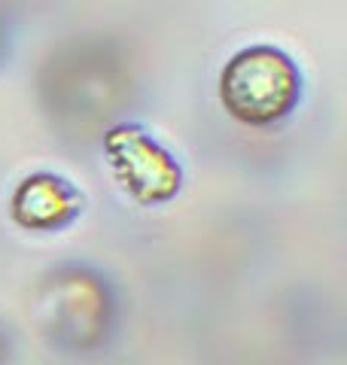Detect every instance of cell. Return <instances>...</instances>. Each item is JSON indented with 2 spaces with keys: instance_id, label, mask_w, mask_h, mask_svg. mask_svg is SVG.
<instances>
[{
  "instance_id": "obj_4",
  "label": "cell",
  "mask_w": 347,
  "mask_h": 365,
  "mask_svg": "<svg viewBox=\"0 0 347 365\" xmlns=\"http://www.w3.org/2000/svg\"><path fill=\"white\" fill-rule=\"evenodd\" d=\"M83 207L79 192L55 174H31L16 186L9 198V213L21 228L55 232L74 220Z\"/></svg>"
},
{
  "instance_id": "obj_1",
  "label": "cell",
  "mask_w": 347,
  "mask_h": 365,
  "mask_svg": "<svg viewBox=\"0 0 347 365\" xmlns=\"http://www.w3.org/2000/svg\"><path fill=\"white\" fill-rule=\"evenodd\" d=\"M302 76L274 46H250L219 73V101L244 125H271L296 107Z\"/></svg>"
},
{
  "instance_id": "obj_3",
  "label": "cell",
  "mask_w": 347,
  "mask_h": 365,
  "mask_svg": "<svg viewBox=\"0 0 347 365\" xmlns=\"http://www.w3.org/2000/svg\"><path fill=\"white\" fill-rule=\"evenodd\" d=\"M46 311H49V329L64 344L91 347L107 332V292L95 277L83 271L55 277L49 287V299H46Z\"/></svg>"
},
{
  "instance_id": "obj_2",
  "label": "cell",
  "mask_w": 347,
  "mask_h": 365,
  "mask_svg": "<svg viewBox=\"0 0 347 365\" xmlns=\"http://www.w3.org/2000/svg\"><path fill=\"white\" fill-rule=\"evenodd\" d=\"M110 168L122 189L141 204L171 201L180 192V165L141 125H116L104 134Z\"/></svg>"
}]
</instances>
